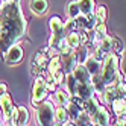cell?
<instances>
[{
	"mask_svg": "<svg viewBox=\"0 0 126 126\" xmlns=\"http://www.w3.org/2000/svg\"><path fill=\"white\" fill-rule=\"evenodd\" d=\"M119 119H120V120H122V122H123V123L126 125V114H123L122 117H119Z\"/></svg>",
	"mask_w": 126,
	"mask_h": 126,
	"instance_id": "obj_39",
	"label": "cell"
},
{
	"mask_svg": "<svg viewBox=\"0 0 126 126\" xmlns=\"http://www.w3.org/2000/svg\"><path fill=\"white\" fill-rule=\"evenodd\" d=\"M47 87H46V80L41 76H37L33 80V87H32V105L37 108L41 105L47 97Z\"/></svg>",
	"mask_w": 126,
	"mask_h": 126,
	"instance_id": "obj_5",
	"label": "cell"
},
{
	"mask_svg": "<svg viewBox=\"0 0 126 126\" xmlns=\"http://www.w3.org/2000/svg\"><path fill=\"white\" fill-rule=\"evenodd\" d=\"M65 110H67V112H68V119H71L73 122H76L78 120V117L80 115V112H82V110H79V108L70 100V103L65 106Z\"/></svg>",
	"mask_w": 126,
	"mask_h": 126,
	"instance_id": "obj_27",
	"label": "cell"
},
{
	"mask_svg": "<svg viewBox=\"0 0 126 126\" xmlns=\"http://www.w3.org/2000/svg\"><path fill=\"white\" fill-rule=\"evenodd\" d=\"M0 108H2V112H3V119H5V125L3 126H11V120H12V111H14V102H12V97L9 94H5L3 97H0Z\"/></svg>",
	"mask_w": 126,
	"mask_h": 126,
	"instance_id": "obj_6",
	"label": "cell"
},
{
	"mask_svg": "<svg viewBox=\"0 0 126 126\" xmlns=\"http://www.w3.org/2000/svg\"><path fill=\"white\" fill-rule=\"evenodd\" d=\"M68 122V112L64 106H58L55 108V123H61L64 125Z\"/></svg>",
	"mask_w": 126,
	"mask_h": 126,
	"instance_id": "obj_24",
	"label": "cell"
},
{
	"mask_svg": "<svg viewBox=\"0 0 126 126\" xmlns=\"http://www.w3.org/2000/svg\"><path fill=\"white\" fill-rule=\"evenodd\" d=\"M90 84L93 85L94 91H97V93H102L103 90H105V87H106V84L103 82V79H102V76H100V75L93 76V78H91V82H90Z\"/></svg>",
	"mask_w": 126,
	"mask_h": 126,
	"instance_id": "obj_28",
	"label": "cell"
},
{
	"mask_svg": "<svg viewBox=\"0 0 126 126\" xmlns=\"http://www.w3.org/2000/svg\"><path fill=\"white\" fill-rule=\"evenodd\" d=\"M108 17V11L105 5H99L94 9V18H96V24H105Z\"/></svg>",
	"mask_w": 126,
	"mask_h": 126,
	"instance_id": "obj_22",
	"label": "cell"
},
{
	"mask_svg": "<svg viewBox=\"0 0 126 126\" xmlns=\"http://www.w3.org/2000/svg\"><path fill=\"white\" fill-rule=\"evenodd\" d=\"M76 96L80 97L82 100H88L94 96V88L91 84H79L76 90Z\"/></svg>",
	"mask_w": 126,
	"mask_h": 126,
	"instance_id": "obj_14",
	"label": "cell"
},
{
	"mask_svg": "<svg viewBox=\"0 0 126 126\" xmlns=\"http://www.w3.org/2000/svg\"><path fill=\"white\" fill-rule=\"evenodd\" d=\"M47 65H49V59L44 56V53H37L33 58V62H32V73L35 76H38L41 71L47 70Z\"/></svg>",
	"mask_w": 126,
	"mask_h": 126,
	"instance_id": "obj_10",
	"label": "cell"
},
{
	"mask_svg": "<svg viewBox=\"0 0 126 126\" xmlns=\"http://www.w3.org/2000/svg\"><path fill=\"white\" fill-rule=\"evenodd\" d=\"M53 126H62L61 123H53Z\"/></svg>",
	"mask_w": 126,
	"mask_h": 126,
	"instance_id": "obj_40",
	"label": "cell"
},
{
	"mask_svg": "<svg viewBox=\"0 0 126 126\" xmlns=\"http://www.w3.org/2000/svg\"><path fill=\"white\" fill-rule=\"evenodd\" d=\"M82 65L87 68V71L90 73V76H91V78H93V76H96V75H100V70H102V62H99L94 56H88Z\"/></svg>",
	"mask_w": 126,
	"mask_h": 126,
	"instance_id": "obj_11",
	"label": "cell"
},
{
	"mask_svg": "<svg viewBox=\"0 0 126 126\" xmlns=\"http://www.w3.org/2000/svg\"><path fill=\"white\" fill-rule=\"evenodd\" d=\"M114 126H126V125H125V123H123V122H122V120L119 119V120H117V122L114 123Z\"/></svg>",
	"mask_w": 126,
	"mask_h": 126,
	"instance_id": "obj_37",
	"label": "cell"
},
{
	"mask_svg": "<svg viewBox=\"0 0 126 126\" xmlns=\"http://www.w3.org/2000/svg\"><path fill=\"white\" fill-rule=\"evenodd\" d=\"M97 108H99V102L94 99V96L91 99H88V100H85V106H84V111L90 115V117H93L97 111Z\"/></svg>",
	"mask_w": 126,
	"mask_h": 126,
	"instance_id": "obj_25",
	"label": "cell"
},
{
	"mask_svg": "<svg viewBox=\"0 0 126 126\" xmlns=\"http://www.w3.org/2000/svg\"><path fill=\"white\" fill-rule=\"evenodd\" d=\"M71 102H73L78 108H79V110H82L84 111V106H85V100H82V99H80V97H78V96H75L73 97V100H71Z\"/></svg>",
	"mask_w": 126,
	"mask_h": 126,
	"instance_id": "obj_34",
	"label": "cell"
},
{
	"mask_svg": "<svg viewBox=\"0 0 126 126\" xmlns=\"http://www.w3.org/2000/svg\"><path fill=\"white\" fill-rule=\"evenodd\" d=\"M29 8H31L32 14L43 15V14H46L47 9H49V2L47 0H31Z\"/></svg>",
	"mask_w": 126,
	"mask_h": 126,
	"instance_id": "obj_12",
	"label": "cell"
},
{
	"mask_svg": "<svg viewBox=\"0 0 126 126\" xmlns=\"http://www.w3.org/2000/svg\"><path fill=\"white\" fill-rule=\"evenodd\" d=\"M73 76L76 78V80L79 84H90V82H91V76H90V73L87 71V68L82 64H79L73 70Z\"/></svg>",
	"mask_w": 126,
	"mask_h": 126,
	"instance_id": "obj_13",
	"label": "cell"
},
{
	"mask_svg": "<svg viewBox=\"0 0 126 126\" xmlns=\"http://www.w3.org/2000/svg\"><path fill=\"white\" fill-rule=\"evenodd\" d=\"M91 126H99V125H96V123H91Z\"/></svg>",
	"mask_w": 126,
	"mask_h": 126,
	"instance_id": "obj_41",
	"label": "cell"
},
{
	"mask_svg": "<svg viewBox=\"0 0 126 126\" xmlns=\"http://www.w3.org/2000/svg\"><path fill=\"white\" fill-rule=\"evenodd\" d=\"M62 126H76V123L75 122H67V123H64Z\"/></svg>",
	"mask_w": 126,
	"mask_h": 126,
	"instance_id": "obj_38",
	"label": "cell"
},
{
	"mask_svg": "<svg viewBox=\"0 0 126 126\" xmlns=\"http://www.w3.org/2000/svg\"><path fill=\"white\" fill-rule=\"evenodd\" d=\"M49 26H50V31H52V37H50V43L49 46L52 50L58 49V44L61 43V40L65 38V29H64V23L61 21L59 17H52L50 21H49Z\"/></svg>",
	"mask_w": 126,
	"mask_h": 126,
	"instance_id": "obj_4",
	"label": "cell"
},
{
	"mask_svg": "<svg viewBox=\"0 0 126 126\" xmlns=\"http://www.w3.org/2000/svg\"><path fill=\"white\" fill-rule=\"evenodd\" d=\"M100 76L106 85H117L123 82V75L120 71V56L115 53H110L102 62Z\"/></svg>",
	"mask_w": 126,
	"mask_h": 126,
	"instance_id": "obj_2",
	"label": "cell"
},
{
	"mask_svg": "<svg viewBox=\"0 0 126 126\" xmlns=\"http://www.w3.org/2000/svg\"><path fill=\"white\" fill-rule=\"evenodd\" d=\"M44 80H46V87H47V91H56V82L55 79H53V76L50 73L46 75V78H44Z\"/></svg>",
	"mask_w": 126,
	"mask_h": 126,
	"instance_id": "obj_31",
	"label": "cell"
},
{
	"mask_svg": "<svg viewBox=\"0 0 126 126\" xmlns=\"http://www.w3.org/2000/svg\"><path fill=\"white\" fill-rule=\"evenodd\" d=\"M65 12H67V17H68V18H73V20L78 18V17L80 15V9H79L78 0H70L68 5H67Z\"/></svg>",
	"mask_w": 126,
	"mask_h": 126,
	"instance_id": "obj_21",
	"label": "cell"
},
{
	"mask_svg": "<svg viewBox=\"0 0 126 126\" xmlns=\"http://www.w3.org/2000/svg\"><path fill=\"white\" fill-rule=\"evenodd\" d=\"M125 99H126V96H125Z\"/></svg>",
	"mask_w": 126,
	"mask_h": 126,
	"instance_id": "obj_45",
	"label": "cell"
},
{
	"mask_svg": "<svg viewBox=\"0 0 126 126\" xmlns=\"http://www.w3.org/2000/svg\"><path fill=\"white\" fill-rule=\"evenodd\" d=\"M79 65L78 58H76V53H68V55H62L61 56V68L65 75L73 73V70Z\"/></svg>",
	"mask_w": 126,
	"mask_h": 126,
	"instance_id": "obj_7",
	"label": "cell"
},
{
	"mask_svg": "<svg viewBox=\"0 0 126 126\" xmlns=\"http://www.w3.org/2000/svg\"><path fill=\"white\" fill-rule=\"evenodd\" d=\"M67 79V90H68V94L71 96V94H73V96H76V90H78V85H79V82H78V80H76V78L73 76V73H70V75H67L65 76Z\"/></svg>",
	"mask_w": 126,
	"mask_h": 126,
	"instance_id": "obj_26",
	"label": "cell"
},
{
	"mask_svg": "<svg viewBox=\"0 0 126 126\" xmlns=\"http://www.w3.org/2000/svg\"><path fill=\"white\" fill-rule=\"evenodd\" d=\"M108 126H114V125H108Z\"/></svg>",
	"mask_w": 126,
	"mask_h": 126,
	"instance_id": "obj_44",
	"label": "cell"
},
{
	"mask_svg": "<svg viewBox=\"0 0 126 126\" xmlns=\"http://www.w3.org/2000/svg\"><path fill=\"white\" fill-rule=\"evenodd\" d=\"M110 120H111V117H110L108 110H106L105 106L99 105L96 114L91 117V123H96V125H99V126H108V125H110Z\"/></svg>",
	"mask_w": 126,
	"mask_h": 126,
	"instance_id": "obj_9",
	"label": "cell"
},
{
	"mask_svg": "<svg viewBox=\"0 0 126 126\" xmlns=\"http://www.w3.org/2000/svg\"><path fill=\"white\" fill-rule=\"evenodd\" d=\"M26 32V18L18 0H2L0 6V52L17 44Z\"/></svg>",
	"mask_w": 126,
	"mask_h": 126,
	"instance_id": "obj_1",
	"label": "cell"
},
{
	"mask_svg": "<svg viewBox=\"0 0 126 126\" xmlns=\"http://www.w3.org/2000/svg\"><path fill=\"white\" fill-rule=\"evenodd\" d=\"M29 122V111L24 106H18L17 110V120H15V126H26Z\"/></svg>",
	"mask_w": 126,
	"mask_h": 126,
	"instance_id": "obj_19",
	"label": "cell"
},
{
	"mask_svg": "<svg viewBox=\"0 0 126 126\" xmlns=\"http://www.w3.org/2000/svg\"><path fill=\"white\" fill-rule=\"evenodd\" d=\"M87 126H91V123H90V125H87Z\"/></svg>",
	"mask_w": 126,
	"mask_h": 126,
	"instance_id": "obj_43",
	"label": "cell"
},
{
	"mask_svg": "<svg viewBox=\"0 0 126 126\" xmlns=\"http://www.w3.org/2000/svg\"><path fill=\"white\" fill-rule=\"evenodd\" d=\"M35 120L38 126H53L55 123V106L50 100H44L41 105L37 106Z\"/></svg>",
	"mask_w": 126,
	"mask_h": 126,
	"instance_id": "obj_3",
	"label": "cell"
},
{
	"mask_svg": "<svg viewBox=\"0 0 126 126\" xmlns=\"http://www.w3.org/2000/svg\"><path fill=\"white\" fill-rule=\"evenodd\" d=\"M5 94H8V87H6V84L0 82V97H3Z\"/></svg>",
	"mask_w": 126,
	"mask_h": 126,
	"instance_id": "obj_35",
	"label": "cell"
},
{
	"mask_svg": "<svg viewBox=\"0 0 126 126\" xmlns=\"http://www.w3.org/2000/svg\"><path fill=\"white\" fill-rule=\"evenodd\" d=\"M65 41H67L68 47H70L71 50L79 49V47H80V35H79V32H78V31H75V32H70V33H67Z\"/></svg>",
	"mask_w": 126,
	"mask_h": 126,
	"instance_id": "obj_20",
	"label": "cell"
},
{
	"mask_svg": "<svg viewBox=\"0 0 126 126\" xmlns=\"http://www.w3.org/2000/svg\"><path fill=\"white\" fill-rule=\"evenodd\" d=\"M55 100L59 103V106H67L70 103V94L65 90H56L55 91Z\"/></svg>",
	"mask_w": 126,
	"mask_h": 126,
	"instance_id": "obj_23",
	"label": "cell"
},
{
	"mask_svg": "<svg viewBox=\"0 0 126 126\" xmlns=\"http://www.w3.org/2000/svg\"><path fill=\"white\" fill-rule=\"evenodd\" d=\"M122 75H123V78L126 79V56H125L123 61H122Z\"/></svg>",
	"mask_w": 126,
	"mask_h": 126,
	"instance_id": "obj_36",
	"label": "cell"
},
{
	"mask_svg": "<svg viewBox=\"0 0 126 126\" xmlns=\"http://www.w3.org/2000/svg\"><path fill=\"white\" fill-rule=\"evenodd\" d=\"M80 15H93L96 9V3L94 0H78Z\"/></svg>",
	"mask_w": 126,
	"mask_h": 126,
	"instance_id": "obj_17",
	"label": "cell"
},
{
	"mask_svg": "<svg viewBox=\"0 0 126 126\" xmlns=\"http://www.w3.org/2000/svg\"><path fill=\"white\" fill-rule=\"evenodd\" d=\"M11 126H12V125H11Z\"/></svg>",
	"mask_w": 126,
	"mask_h": 126,
	"instance_id": "obj_46",
	"label": "cell"
},
{
	"mask_svg": "<svg viewBox=\"0 0 126 126\" xmlns=\"http://www.w3.org/2000/svg\"><path fill=\"white\" fill-rule=\"evenodd\" d=\"M111 106H112V112H114L117 117H122L123 114H126V99L117 97L115 100L111 103Z\"/></svg>",
	"mask_w": 126,
	"mask_h": 126,
	"instance_id": "obj_18",
	"label": "cell"
},
{
	"mask_svg": "<svg viewBox=\"0 0 126 126\" xmlns=\"http://www.w3.org/2000/svg\"><path fill=\"white\" fill-rule=\"evenodd\" d=\"M75 123H76V126H87V125L91 123V117H90L85 111H82V112H80V115L78 117V120H76Z\"/></svg>",
	"mask_w": 126,
	"mask_h": 126,
	"instance_id": "obj_30",
	"label": "cell"
},
{
	"mask_svg": "<svg viewBox=\"0 0 126 126\" xmlns=\"http://www.w3.org/2000/svg\"><path fill=\"white\" fill-rule=\"evenodd\" d=\"M64 29H65V32H67V33H70V32H75V31L78 29V23H76V20H73V18H68V20L64 23Z\"/></svg>",
	"mask_w": 126,
	"mask_h": 126,
	"instance_id": "obj_32",
	"label": "cell"
},
{
	"mask_svg": "<svg viewBox=\"0 0 126 126\" xmlns=\"http://www.w3.org/2000/svg\"><path fill=\"white\" fill-rule=\"evenodd\" d=\"M0 6H2V0H0Z\"/></svg>",
	"mask_w": 126,
	"mask_h": 126,
	"instance_id": "obj_42",
	"label": "cell"
},
{
	"mask_svg": "<svg viewBox=\"0 0 126 126\" xmlns=\"http://www.w3.org/2000/svg\"><path fill=\"white\" fill-rule=\"evenodd\" d=\"M23 47L20 44H12V46L6 50V62L8 64H18V62L23 59Z\"/></svg>",
	"mask_w": 126,
	"mask_h": 126,
	"instance_id": "obj_8",
	"label": "cell"
},
{
	"mask_svg": "<svg viewBox=\"0 0 126 126\" xmlns=\"http://www.w3.org/2000/svg\"><path fill=\"white\" fill-rule=\"evenodd\" d=\"M76 58H78V62L79 64H84L85 59L88 58V53H87V47H82V49H79L78 53H76Z\"/></svg>",
	"mask_w": 126,
	"mask_h": 126,
	"instance_id": "obj_33",
	"label": "cell"
},
{
	"mask_svg": "<svg viewBox=\"0 0 126 126\" xmlns=\"http://www.w3.org/2000/svg\"><path fill=\"white\" fill-rule=\"evenodd\" d=\"M123 50H125V46H123V41L117 37H112V52L115 55H123Z\"/></svg>",
	"mask_w": 126,
	"mask_h": 126,
	"instance_id": "obj_29",
	"label": "cell"
},
{
	"mask_svg": "<svg viewBox=\"0 0 126 126\" xmlns=\"http://www.w3.org/2000/svg\"><path fill=\"white\" fill-rule=\"evenodd\" d=\"M102 97L105 103H112L117 97H119V91H117L115 85H106L105 90L102 91Z\"/></svg>",
	"mask_w": 126,
	"mask_h": 126,
	"instance_id": "obj_16",
	"label": "cell"
},
{
	"mask_svg": "<svg viewBox=\"0 0 126 126\" xmlns=\"http://www.w3.org/2000/svg\"><path fill=\"white\" fill-rule=\"evenodd\" d=\"M91 32H93V35H91V41L94 43V46H97V44L108 35V32H106V26H105V24H96L94 29H93Z\"/></svg>",
	"mask_w": 126,
	"mask_h": 126,
	"instance_id": "obj_15",
	"label": "cell"
}]
</instances>
